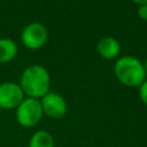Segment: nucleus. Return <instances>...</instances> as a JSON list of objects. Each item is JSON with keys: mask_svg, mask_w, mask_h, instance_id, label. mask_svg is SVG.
I'll use <instances>...</instances> for the list:
<instances>
[{"mask_svg": "<svg viewBox=\"0 0 147 147\" xmlns=\"http://www.w3.org/2000/svg\"><path fill=\"white\" fill-rule=\"evenodd\" d=\"M44 116L40 100L33 98H24L16 108V121L23 127H32L37 125Z\"/></svg>", "mask_w": 147, "mask_h": 147, "instance_id": "obj_3", "label": "nucleus"}, {"mask_svg": "<svg viewBox=\"0 0 147 147\" xmlns=\"http://www.w3.org/2000/svg\"><path fill=\"white\" fill-rule=\"evenodd\" d=\"M134 3H137L138 6H140V5H145V3H147V0H132Z\"/></svg>", "mask_w": 147, "mask_h": 147, "instance_id": "obj_12", "label": "nucleus"}, {"mask_svg": "<svg viewBox=\"0 0 147 147\" xmlns=\"http://www.w3.org/2000/svg\"><path fill=\"white\" fill-rule=\"evenodd\" d=\"M139 99L144 105L147 106V79L139 86Z\"/></svg>", "mask_w": 147, "mask_h": 147, "instance_id": "obj_10", "label": "nucleus"}, {"mask_svg": "<svg viewBox=\"0 0 147 147\" xmlns=\"http://www.w3.org/2000/svg\"><path fill=\"white\" fill-rule=\"evenodd\" d=\"M28 147H54V138L46 130H38L29 139Z\"/></svg>", "mask_w": 147, "mask_h": 147, "instance_id": "obj_8", "label": "nucleus"}, {"mask_svg": "<svg viewBox=\"0 0 147 147\" xmlns=\"http://www.w3.org/2000/svg\"><path fill=\"white\" fill-rule=\"evenodd\" d=\"M144 68H145V72H146V75H147V57H146V60H145V62H144Z\"/></svg>", "mask_w": 147, "mask_h": 147, "instance_id": "obj_13", "label": "nucleus"}, {"mask_svg": "<svg viewBox=\"0 0 147 147\" xmlns=\"http://www.w3.org/2000/svg\"><path fill=\"white\" fill-rule=\"evenodd\" d=\"M40 103L44 115L53 119L62 118L68 110V106L64 98L55 92L49 91L47 94H45L40 99Z\"/></svg>", "mask_w": 147, "mask_h": 147, "instance_id": "obj_5", "label": "nucleus"}, {"mask_svg": "<svg viewBox=\"0 0 147 147\" xmlns=\"http://www.w3.org/2000/svg\"><path fill=\"white\" fill-rule=\"evenodd\" d=\"M96 51L102 57L111 60L119 55L121 45L113 37H102L96 42Z\"/></svg>", "mask_w": 147, "mask_h": 147, "instance_id": "obj_7", "label": "nucleus"}, {"mask_svg": "<svg viewBox=\"0 0 147 147\" xmlns=\"http://www.w3.org/2000/svg\"><path fill=\"white\" fill-rule=\"evenodd\" d=\"M114 72L116 78L129 87H139L146 80L147 76L144 63L131 55L119 57L114 65Z\"/></svg>", "mask_w": 147, "mask_h": 147, "instance_id": "obj_2", "label": "nucleus"}, {"mask_svg": "<svg viewBox=\"0 0 147 147\" xmlns=\"http://www.w3.org/2000/svg\"><path fill=\"white\" fill-rule=\"evenodd\" d=\"M17 54V45L9 38H0V63L11 61Z\"/></svg>", "mask_w": 147, "mask_h": 147, "instance_id": "obj_9", "label": "nucleus"}, {"mask_svg": "<svg viewBox=\"0 0 147 147\" xmlns=\"http://www.w3.org/2000/svg\"><path fill=\"white\" fill-rule=\"evenodd\" d=\"M1 114H2V109L0 108V115H1Z\"/></svg>", "mask_w": 147, "mask_h": 147, "instance_id": "obj_14", "label": "nucleus"}, {"mask_svg": "<svg viewBox=\"0 0 147 147\" xmlns=\"http://www.w3.org/2000/svg\"><path fill=\"white\" fill-rule=\"evenodd\" d=\"M24 98L25 96L20 84L13 82L0 84V108L2 110L16 109Z\"/></svg>", "mask_w": 147, "mask_h": 147, "instance_id": "obj_6", "label": "nucleus"}, {"mask_svg": "<svg viewBox=\"0 0 147 147\" xmlns=\"http://www.w3.org/2000/svg\"><path fill=\"white\" fill-rule=\"evenodd\" d=\"M137 14H138L139 18H141V20H144V21H147V3L140 5V6L138 7Z\"/></svg>", "mask_w": 147, "mask_h": 147, "instance_id": "obj_11", "label": "nucleus"}, {"mask_svg": "<svg viewBox=\"0 0 147 147\" xmlns=\"http://www.w3.org/2000/svg\"><path fill=\"white\" fill-rule=\"evenodd\" d=\"M20 86L28 98L40 100L49 92L51 76L46 68L40 64H32L28 67L21 75Z\"/></svg>", "mask_w": 147, "mask_h": 147, "instance_id": "obj_1", "label": "nucleus"}, {"mask_svg": "<svg viewBox=\"0 0 147 147\" xmlns=\"http://www.w3.org/2000/svg\"><path fill=\"white\" fill-rule=\"evenodd\" d=\"M48 38V31L46 26L38 22H32L28 24L22 33H21V40L22 44L29 48V49H39L41 48Z\"/></svg>", "mask_w": 147, "mask_h": 147, "instance_id": "obj_4", "label": "nucleus"}]
</instances>
